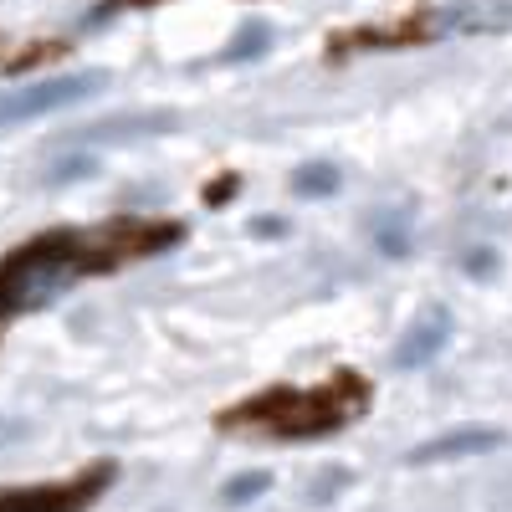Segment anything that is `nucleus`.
Wrapping results in <instances>:
<instances>
[{
    "instance_id": "1",
    "label": "nucleus",
    "mask_w": 512,
    "mask_h": 512,
    "mask_svg": "<svg viewBox=\"0 0 512 512\" xmlns=\"http://www.w3.org/2000/svg\"><path fill=\"white\" fill-rule=\"evenodd\" d=\"M82 241H67V236H52V241H36L26 246L16 262L0 272V313H21V308H36L57 297L82 267H88V251H77Z\"/></svg>"
},
{
    "instance_id": "2",
    "label": "nucleus",
    "mask_w": 512,
    "mask_h": 512,
    "mask_svg": "<svg viewBox=\"0 0 512 512\" xmlns=\"http://www.w3.org/2000/svg\"><path fill=\"white\" fill-rule=\"evenodd\" d=\"M103 82H108V72H62V77H41V82L6 88V93H0V128L67 113L77 103H88L93 93H103Z\"/></svg>"
},
{
    "instance_id": "3",
    "label": "nucleus",
    "mask_w": 512,
    "mask_h": 512,
    "mask_svg": "<svg viewBox=\"0 0 512 512\" xmlns=\"http://www.w3.org/2000/svg\"><path fill=\"white\" fill-rule=\"evenodd\" d=\"M451 333H456V318L446 313V308H431L420 323H410V333L395 344V354H390V364L400 369V374H410V369H425V364H436L441 354H446V344H451Z\"/></svg>"
},
{
    "instance_id": "4",
    "label": "nucleus",
    "mask_w": 512,
    "mask_h": 512,
    "mask_svg": "<svg viewBox=\"0 0 512 512\" xmlns=\"http://www.w3.org/2000/svg\"><path fill=\"white\" fill-rule=\"evenodd\" d=\"M502 446V431L497 425H461V431H441L431 441L410 446V466H436V461H461V456H482V451H497Z\"/></svg>"
},
{
    "instance_id": "5",
    "label": "nucleus",
    "mask_w": 512,
    "mask_h": 512,
    "mask_svg": "<svg viewBox=\"0 0 512 512\" xmlns=\"http://www.w3.org/2000/svg\"><path fill=\"white\" fill-rule=\"evenodd\" d=\"M267 47H272V26H267V21H251V26L236 31V41H231L216 62H221V67H236V62H246V57H262Z\"/></svg>"
},
{
    "instance_id": "6",
    "label": "nucleus",
    "mask_w": 512,
    "mask_h": 512,
    "mask_svg": "<svg viewBox=\"0 0 512 512\" xmlns=\"http://www.w3.org/2000/svg\"><path fill=\"white\" fill-rule=\"evenodd\" d=\"M338 185H344V175H338L333 164H303L292 175V195H303V200H323V195H333Z\"/></svg>"
},
{
    "instance_id": "7",
    "label": "nucleus",
    "mask_w": 512,
    "mask_h": 512,
    "mask_svg": "<svg viewBox=\"0 0 512 512\" xmlns=\"http://www.w3.org/2000/svg\"><path fill=\"white\" fill-rule=\"evenodd\" d=\"M98 175V154L93 149H77V154H67V159H57L52 169H47V175H41V180H47L52 190L57 185H77V180H93Z\"/></svg>"
},
{
    "instance_id": "8",
    "label": "nucleus",
    "mask_w": 512,
    "mask_h": 512,
    "mask_svg": "<svg viewBox=\"0 0 512 512\" xmlns=\"http://www.w3.org/2000/svg\"><path fill=\"white\" fill-rule=\"evenodd\" d=\"M272 487V472H236V477H226L221 482V502L226 507H246V502H256Z\"/></svg>"
},
{
    "instance_id": "9",
    "label": "nucleus",
    "mask_w": 512,
    "mask_h": 512,
    "mask_svg": "<svg viewBox=\"0 0 512 512\" xmlns=\"http://www.w3.org/2000/svg\"><path fill=\"white\" fill-rule=\"evenodd\" d=\"M492 267H497V251H477L472 262H466V272H472V277H487Z\"/></svg>"
}]
</instances>
